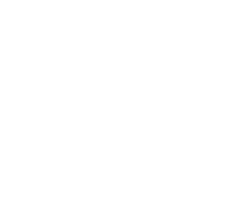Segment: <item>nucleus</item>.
Instances as JSON below:
<instances>
[]
</instances>
